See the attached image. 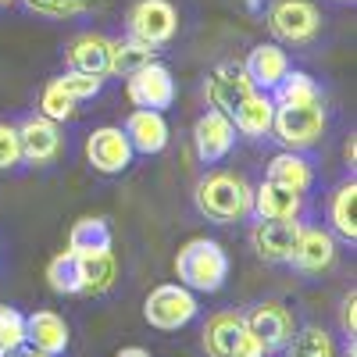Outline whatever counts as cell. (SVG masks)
Masks as SVG:
<instances>
[{"label":"cell","mask_w":357,"mask_h":357,"mask_svg":"<svg viewBox=\"0 0 357 357\" xmlns=\"http://www.w3.org/2000/svg\"><path fill=\"white\" fill-rule=\"evenodd\" d=\"M8 357H50V354H40V350H33V347H29V350H25V347H18V350H15V354H8Z\"/></svg>","instance_id":"cell-37"},{"label":"cell","mask_w":357,"mask_h":357,"mask_svg":"<svg viewBox=\"0 0 357 357\" xmlns=\"http://www.w3.org/2000/svg\"><path fill=\"white\" fill-rule=\"evenodd\" d=\"M336 261V243H333V236L325 232V229H301V236H296V247L289 254L286 264H293L296 272H304V275H318L325 272Z\"/></svg>","instance_id":"cell-14"},{"label":"cell","mask_w":357,"mask_h":357,"mask_svg":"<svg viewBox=\"0 0 357 357\" xmlns=\"http://www.w3.org/2000/svg\"><path fill=\"white\" fill-rule=\"evenodd\" d=\"M268 183H279V186H289L296 193H307L311 183H314V172L301 158V151H286V154H275L272 161H268Z\"/></svg>","instance_id":"cell-21"},{"label":"cell","mask_w":357,"mask_h":357,"mask_svg":"<svg viewBox=\"0 0 357 357\" xmlns=\"http://www.w3.org/2000/svg\"><path fill=\"white\" fill-rule=\"evenodd\" d=\"M329 218L333 229L343 236V240H357V183H343L333 200H329Z\"/></svg>","instance_id":"cell-26"},{"label":"cell","mask_w":357,"mask_h":357,"mask_svg":"<svg viewBox=\"0 0 357 357\" xmlns=\"http://www.w3.org/2000/svg\"><path fill=\"white\" fill-rule=\"evenodd\" d=\"M232 357H264V347H261L250 333H243L240 343H236V350H232Z\"/></svg>","instance_id":"cell-35"},{"label":"cell","mask_w":357,"mask_h":357,"mask_svg":"<svg viewBox=\"0 0 357 357\" xmlns=\"http://www.w3.org/2000/svg\"><path fill=\"white\" fill-rule=\"evenodd\" d=\"M193 204L207 222L229 225V222H243V218L254 215V190H250V183L243 175L211 172L197 183Z\"/></svg>","instance_id":"cell-1"},{"label":"cell","mask_w":357,"mask_h":357,"mask_svg":"<svg viewBox=\"0 0 357 357\" xmlns=\"http://www.w3.org/2000/svg\"><path fill=\"white\" fill-rule=\"evenodd\" d=\"M282 350H286V357H336L333 336L325 329H318V325H307V329L293 333Z\"/></svg>","instance_id":"cell-29"},{"label":"cell","mask_w":357,"mask_h":357,"mask_svg":"<svg viewBox=\"0 0 357 357\" xmlns=\"http://www.w3.org/2000/svg\"><path fill=\"white\" fill-rule=\"evenodd\" d=\"M268 29L279 43L307 47L321 33V15L311 0H275L268 8Z\"/></svg>","instance_id":"cell-5"},{"label":"cell","mask_w":357,"mask_h":357,"mask_svg":"<svg viewBox=\"0 0 357 357\" xmlns=\"http://www.w3.org/2000/svg\"><path fill=\"white\" fill-rule=\"evenodd\" d=\"M272 114H275L272 97L257 89V93L232 114V126H236V132H243V136H250V139H261V136L272 132Z\"/></svg>","instance_id":"cell-22"},{"label":"cell","mask_w":357,"mask_h":357,"mask_svg":"<svg viewBox=\"0 0 357 357\" xmlns=\"http://www.w3.org/2000/svg\"><path fill=\"white\" fill-rule=\"evenodd\" d=\"M68 250L79 257L89 254H107L111 250V229L104 218H79L68 232Z\"/></svg>","instance_id":"cell-24"},{"label":"cell","mask_w":357,"mask_h":357,"mask_svg":"<svg viewBox=\"0 0 357 357\" xmlns=\"http://www.w3.org/2000/svg\"><path fill=\"white\" fill-rule=\"evenodd\" d=\"M272 132L286 151H307L325 132V107L321 104H275Z\"/></svg>","instance_id":"cell-3"},{"label":"cell","mask_w":357,"mask_h":357,"mask_svg":"<svg viewBox=\"0 0 357 357\" xmlns=\"http://www.w3.org/2000/svg\"><path fill=\"white\" fill-rule=\"evenodd\" d=\"M143 318L161 333H175V329H183V325H190L197 318V296L183 282L154 286L151 296L143 301Z\"/></svg>","instance_id":"cell-4"},{"label":"cell","mask_w":357,"mask_h":357,"mask_svg":"<svg viewBox=\"0 0 357 357\" xmlns=\"http://www.w3.org/2000/svg\"><path fill=\"white\" fill-rule=\"evenodd\" d=\"M22 161V143H18V126L0 122V172L15 168Z\"/></svg>","instance_id":"cell-33"},{"label":"cell","mask_w":357,"mask_h":357,"mask_svg":"<svg viewBox=\"0 0 357 357\" xmlns=\"http://www.w3.org/2000/svg\"><path fill=\"white\" fill-rule=\"evenodd\" d=\"M86 161L93 165L97 172H104V175H118V172L129 168L132 146H129L126 132L118 126H104V129L89 132V139H86Z\"/></svg>","instance_id":"cell-13"},{"label":"cell","mask_w":357,"mask_h":357,"mask_svg":"<svg viewBox=\"0 0 357 357\" xmlns=\"http://www.w3.org/2000/svg\"><path fill=\"white\" fill-rule=\"evenodd\" d=\"M304 207V193H296L279 183H264L254 190V215L257 218H296Z\"/></svg>","instance_id":"cell-20"},{"label":"cell","mask_w":357,"mask_h":357,"mask_svg":"<svg viewBox=\"0 0 357 357\" xmlns=\"http://www.w3.org/2000/svg\"><path fill=\"white\" fill-rule=\"evenodd\" d=\"M301 222L296 218H261L250 232V243L257 250L261 261L268 264H286L293 247H296V236H301Z\"/></svg>","instance_id":"cell-10"},{"label":"cell","mask_w":357,"mask_h":357,"mask_svg":"<svg viewBox=\"0 0 357 357\" xmlns=\"http://www.w3.org/2000/svg\"><path fill=\"white\" fill-rule=\"evenodd\" d=\"M18 347H25V314L0 304V357L15 354Z\"/></svg>","instance_id":"cell-31"},{"label":"cell","mask_w":357,"mask_h":357,"mask_svg":"<svg viewBox=\"0 0 357 357\" xmlns=\"http://www.w3.org/2000/svg\"><path fill=\"white\" fill-rule=\"evenodd\" d=\"M357 293L350 289L347 296H343V304H340V325H343V333L354 340V333H357Z\"/></svg>","instance_id":"cell-34"},{"label":"cell","mask_w":357,"mask_h":357,"mask_svg":"<svg viewBox=\"0 0 357 357\" xmlns=\"http://www.w3.org/2000/svg\"><path fill=\"white\" fill-rule=\"evenodd\" d=\"M247 79L254 82V89L261 93H272V89L282 82V75L289 72V57L282 47L275 43H257L250 54H247V65H243Z\"/></svg>","instance_id":"cell-17"},{"label":"cell","mask_w":357,"mask_h":357,"mask_svg":"<svg viewBox=\"0 0 357 357\" xmlns=\"http://www.w3.org/2000/svg\"><path fill=\"white\" fill-rule=\"evenodd\" d=\"M47 282L54 293H82V257L72 254V250H61L50 264H47Z\"/></svg>","instance_id":"cell-27"},{"label":"cell","mask_w":357,"mask_h":357,"mask_svg":"<svg viewBox=\"0 0 357 357\" xmlns=\"http://www.w3.org/2000/svg\"><path fill=\"white\" fill-rule=\"evenodd\" d=\"M61 93L68 97V100H75V104H82V100H93L100 89H104V79L100 75H82V72H65V75H57V79H50Z\"/></svg>","instance_id":"cell-30"},{"label":"cell","mask_w":357,"mask_h":357,"mask_svg":"<svg viewBox=\"0 0 357 357\" xmlns=\"http://www.w3.org/2000/svg\"><path fill=\"white\" fill-rule=\"evenodd\" d=\"M272 104H321V89H318V82L307 75V72H286L282 75V82L272 89Z\"/></svg>","instance_id":"cell-25"},{"label":"cell","mask_w":357,"mask_h":357,"mask_svg":"<svg viewBox=\"0 0 357 357\" xmlns=\"http://www.w3.org/2000/svg\"><path fill=\"white\" fill-rule=\"evenodd\" d=\"M25 343L40 350V354H65L68 347V325L61 314H54V311H36V314H29L25 318Z\"/></svg>","instance_id":"cell-18"},{"label":"cell","mask_w":357,"mask_h":357,"mask_svg":"<svg viewBox=\"0 0 357 357\" xmlns=\"http://www.w3.org/2000/svg\"><path fill=\"white\" fill-rule=\"evenodd\" d=\"M126 139L132 146V154H161L168 146V122L161 118V111H146L136 107L126 118Z\"/></svg>","instance_id":"cell-16"},{"label":"cell","mask_w":357,"mask_h":357,"mask_svg":"<svg viewBox=\"0 0 357 357\" xmlns=\"http://www.w3.org/2000/svg\"><path fill=\"white\" fill-rule=\"evenodd\" d=\"M114 357H151V350H143V347H122Z\"/></svg>","instance_id":"cell-36"},{"label":"cell","mask_w":357,"mask_h":357,"mask_svg":"<svg viewBox=\"0 0 357 357\" xmlns=\"http://www.w3.org/2000/svg\"><path fill=\"white\" fill-rule=\"evenodd\" d=\"M204 93H207V104H211L215 111H222V114H236L240 111L257 89H254V82L247 79V72H243V65H232V61H225V65H218L211 75H207V86H204Z\"/></svg>","instance_id":"cell-7"},{"label":"cell","mask_w":357,"mask_h":357,"mask_svg":"<svg viewBox=\"0 0 357 357\" xmlns=\"http://www.w3.org/2000/svg\"><path fill=\"white\" fill-rule=\"evenodd\" d=\"M243 333H247V325L236 311L211 314L207 325H204V354L207 357H232V350H236V343H240Z\"/></svg>","instance_id":"cell-19"},{"label":"cell","mask_w":357,"mask_h":357,"mask_svg":"<svg viewBox=\"0 0 357 357\" xmlns=\"http://www.w3.org/2000/svg\"><path fill=\"white\" fill-rule=\"evenodd\" d=\"M36 15H50V18H68V15H82L89 11V0H25Z\"/></svg>","instance_id":"cell-32"},{"label":"cell","mask_w":357,"mask_h":357,"mask_svg":"<svg viewBox=\"0 0 357 357\" xmlns=\"http://www.w3.org/2000/svg\"><path fill=\"white\" fill-rule=\"evenodd\" d=\"M232 143H236V126H232V118L222 114V111H204L197 118V126H193V146H197V158L204 165H218L229 151H232Z\"/></svg>","instance_id":"cell-12"},{"label":"cell","mask_w":357,"mask_h":357,"mask_svg":"<svg viewBox=\"0 0 357 357\" xmlns=\"http://www.w3.org/2000/svg\"><path fill=\"white\" fill-rule=\"evenodd\" d=\"M129 36L151 47H165L175 29H178V11L168 4V0H136L129 8Z\"/></svg>","instance_id":"cell-6"},{"label":"cell","mask_w":357,"mask_h":357,"mask_svg":"<svg viewBox=\"0 0 357 357\" xmlns=\"http://www.w3.org/2000/svg\"><path fill=\"white\" fill-rule=\"evenodd\" d=\"M243 325H247V333L264 347V354H279L289 343V336L296 333L293 314L279 301H261L257 307H250V314L243 318Z\"/></svg>","instance_id":"cell-8"},{"label":"cell","mask_w":357,"mask_h":357,"mask_svg":"<svg viewBox=\"0 0 357 357\" xmlns=\"http://www.w3.org/2000/svg\"><path fill=\"white\" fill-rule=\"evenodd\" d=\"M340 4H354V0H340Z\"/></svg>","instance_id":"cell-39"},{"label":"cell","mask_w":357,"mask_h":357,"mask_svg":"<svg viewBox=\"0 0 357 357\" xmlns=\"http://www.w3.org/2000/svg\"><path fill=\"white\" fill-rule=\"evenodd\" d=\"M126 93H129V100H132L136 107L165 111V107H172V100H175V79H172V72H168L165 65L151 61L146 68H139V72L129 75Z\"/></svg>","instance_id":"cell-9"},{"label":"cell","mask_w":357,"mask_h":357,"mask_svg":"<svg viewBox=\"0 0 357 357\" xmlns=\"http://www.w3.org/2000/svg\"><path fill=\"white\" fill-rule=\"evenodd\" d=\"M175 275L186 289L197 293H215L225 286L229 279V254L222 250V243L207 240V236H197L190 240L175 257Z\"/></svg>","instance_id":"cell-2"},{"label":"cell","mask_w":357,"mask_h":357,"mask_svg":"<svg viewBox=\"0 0 357 357\" xmlns=\"http://www.w3.org/2000/svg\"><path fill=\"white\" fill-rule=\"evenodd\" d=\"M8 4H15V0H0V8H8Z\"/></svg>","instance_id":"cell-38"},{"label":"cell","mask_w":357,"mask_h":357,"mask_svg":"<svg viewBox=\"0 0 357 357\" xmlns=\"http://www.w3.org/2000/svg\"><path fill=\"white\" fill-rule=\"evenodd\" d=\"M114 275H118V264H114V254H89L82 257V293L89 296H100L114 286Z\"/></svg>","instance_id":"cell-28"},{"label":"cell","mask_w":357,"mask_h":357,"mask_svg":"<svg viewBox=\"0 0 357 357\" xmlns=\"http://www.w3.org/2000/svg\"><path fill=\"white\" fill-rule=\"evenodd\" d=\"M65 65L72 72H82V75H111V40L100 36V33H82L68 43L65 50Z\"/></svg>","instance_id":"cell-15"},{"label":"cell","mask_w":357,"mask_h":357,"mask_svg":"<svg viewBox=\"0 0 357 357\" xmlns=\"http://www.w3.org/2000/svg\"><path fill=\"white\" fill-rule=\"evenodd\" d=\"M151 61H158V47L139 43V40H111V75L129 79L132 72L146 68Z\"/></svg>","instance_id":"cell-23"},{"label":"cell","mask_w":357,"mask_h":357,"mask_svg":"<svg viewBox=\"0 0 357 357\" xmlns=\"http://www.w3.org/2000/svg\"><path fill=\"white\" fill-rule=\"evenodd\" d=\"M18 143H22V161L43 168V165H54L57 154H61V129L43 114H29L18 126Z\"/></svg>","instance_id":"cell-11"}]
</instances>
